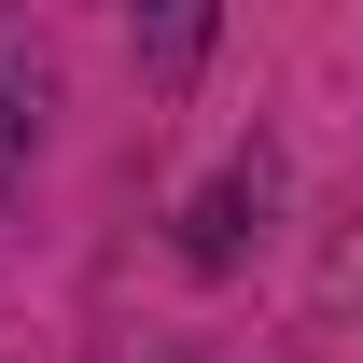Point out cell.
Wrapping results in <instances>:
<instances>
[{"label": "cell", "instance_id": "6da1fadb", "mask_svg": "<svg viewBox=\"0 0 363 363\" xmlns=\"http://www.w3.org/2000/svg\"><path fill=\"white\" fill-rule=\"evenodd\" d=\"M210 28H224V0H126L140 84H196V70H210Z\"/></svg>", "mask_w": 363, "mask_h": 363}]
</instances>
